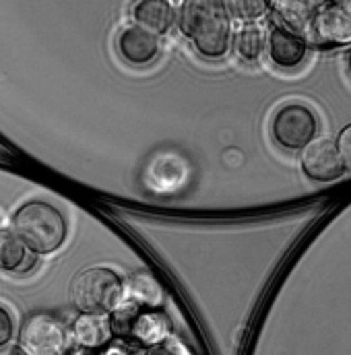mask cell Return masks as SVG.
Here are the masks:
<instances>
[{
    "label": "cell",
    "mask_w": 351,
    "mask_h": 355,
    "mask_svg": "<svg viewBox=\"0 0 351 355\" xmlns=\"http://www.w3.org/2000/svg\"><path fill=\"white\" fill-rule=\"evenodd\" d=\"M176 25L205 60H221L232 50L234 25L228 0H180Z\"/></svg>",
    "instance_id": "1"
},
{
    "label": "cell",
    "mask_w": 351,
    "mask_h": 355,
    "mask_svg": "<svg viewBox=\"0 0 351 355\" xmlns=\"http://www.w3.org/2000/svg\"><path fill=\"white\" fill-rule=\"evenodd\" d=\"M10 232L23 242V246L35 257L58 252L69 234L65 215L46 200H29L21 205L12 219Z\"/></svg>",
    "instance_id": "2"
},
{
    "label": "cell",
    "mask_w": 351,
    "mask_h": 355,
    "mask_svg": "<svg viewBox=\"0 0 351 355\" xmlns=\"http://www.w3.org/2000/svg\"><path fill=\"white\" fill-rule=\"evenodd\" d=\"M71 300L81 314H112L124 302V281L108 266H91L75 275Z\"/></svg>",
    "instance_id": "3"
},
{
    "label": "cell",
    "mask_w": 351,
    "mask_h": 355,
    "mask_svg": "<svg viewBox=\"0 0 351 355\" xmlns=\"http://www.w3.org/2000/svg\"><path fill=\"white\" fill-rule=\"evenodd\" d=\"M114 333L130 339L141 347H157L170 339V318L162 310L137 308L128 302H122L112 314Z\"/></svg>",
    "instance_id": "4"
},
{
    "label": "cell",
    "mask_w": 351,
    "mask_h": 355,
    "mask_svg": "<svg viewBox=\"0 0 351 355\" xmlns=\"http://www.w3.org/2000/svg\"><path fill=\"white\" fill-rule=\"evenodd\" d=\"M25 355H69V327L50 312H33L19 329V343Z\"/></svg>",
    "instance_id": "5"
},
{
    "label": "cell",
    "mask_w": 351,
    "mask_h": 355,
    "mask_svg": "<svg viewBox=\"0 0 351 355\" xmlns=\"http://www.w3.org/2000/svg\"><path fill=\"white\" fill-rule=\"evenodd\" d=\"M318 132L316 114L304 103L281 105L271 122L273 141L285 151H302Z\"/></svg>",
    "instance_id": "6"
},
{
    "label": "cell",
    "mask_w": 351,
    "mask_h": 355,
    "mask_svg": "<svg viewBox=\"0 0 351 355\" xmlns=\"http://www.w3.org/2000/svg\"><path fill=\"white\" fill-rule=\"evenodd\" d=\"M306 42L325 50L351 46V17L331 2H320L314 8Z\"/></svg>",
    "instance_id": "7"
},
{
    "label": "cell",
    "mask_w": 351,
    "mask_h": 355,
    "mask_svg": "<svg viewBox=\"0 0 351 355\" xmlns=\"http://www.w3.org/2000/svg\"><path fill=\"white\" fill-rule=\"evenodd\" d=\"M116 52L130 67H149L162 54V37L130 23L116 35Z\"/></svg>",
    "instance_id": "8"
},
{
    "label": "cell",
    "mask_w": 351,
    "mask_h": 355,
    "mask_svg": "<svg viewBox=\"0 0 351 355\" xmlns=\"http://www.w3.org/2000/svg\"><path fill=\"white\" fill-rule=\"evenodd\" d=\"M300 166L302 172L308 178L316 180V182H331L341 178L345 172L343 159L337 151L335 141L327 139V137H314L300 155Z\"/></svg>",
    "instance_id": "9"
},
{
    "label": "cell",
    "mask_w": 351,
    "mask_h": 355,
    "mask_svg": "<svg viewBox=\"0 0 351 355\" xmlns=\"http://www.w3.org/2000/svg\"><path fill=\"white\" fill-rule=\"evenodd\" d=\"M264 50L268 60L283 71H291L298 69L306 56H308V42L306 37L273 23L268 27L266 40H264Z\"/></svg>",
    "instance_id": "10"
},
{
    "label": "cell",
    "mask_w": 351,
    "mask_h": 355,
    "mask_svg": "<svg viewBox=\"0 0 351 355\" xmlns=\"http://www.w3.org/2000/svg\"><path fill=\"white\" fill-rule=\"evenodd\" d=\"M71 341L85 352H101L116 337L110 314H81L69 327Z\"/></svg>",
    "instance_id": "11"
},
{
    "label": "cell",
    "mask_w": 351,
    "mask_h": 355,
    "mask_svg": "<svg viewBox=\"0 0 351 355\" xmlns=\"http://www.w3.org/2000/svg\"><path fill=\"white\" fill-rule=\"evenodd\" d=\"M176 17L178 12L172 0H135L130 6L132 23L160 37L174 29Z\"/></svg>",
    "instance_id": "12"
},
{
    "label": "cell",
    "mask_w": 351,
    "mask_h": 355,
    "mask_svg": "<svg viewBox=\"0 0 351 355\" xmlns=\"http://www.w3.org/2000/svg\"><path fill=\"white\" fill-rule=\"evenodd\" d=\"M314 4L310 0H268V12L273 15V23L306 37L310 27Z\"/></svg>",
    "instance_id": "13"
},
{
    "label": "cell",
    "mask_w": 351,
    "mask_h": 355,
    "mask_svg": "<svg viewBox=\"0 0 351 355\" xmlns=\"http://www.w3.org/2000/svg\"><path fill=\"white\" fill-rule=\"evenodd\" d=\"M40 259L29 252L23 242L8 230H0V270L12 275H27L37 268Z\"/></svg>",
    "instance_id": "14"
},
{
    "label": "cell",
    "mask_w": 351,
    "mask_h": 355,
    "mask_svg": "<svg viewBox=\"0 0 351 355\" xmlns=\"http://www.w3.org/2000/svg\"><path fill=\"white\" fill-rule=\"evenodd\" d=\"M166 300V293L162 285L145 270L132 272L128 281H124V302L137 306V308H149V310H162Z\"/></svg>",
    "instance_id": "15"
},
{
    "label": "cell",
    "mask_w": 351,
    "mask_h": 355,
    "mask_svg": "<svg viewBox=\"0 0 351 355\" xmlns=\"http://www.w3.org/2000/svg\"><path fill=\"white\" fill-rule=\"evenodd\" d=\"M263 27L257 23H244L232 37V48L242 62H257L264 52Z\"/></svg>",
    "instance_id": "16"
},
{
    "label": "cell",
    "mask_w": 351,
    "mask_h": 355,
    "mask_svg": "<svg viewBox=\"0 0 351 355\" xmlns=\"http://www.w3.org/2000/svg\"><path fill=\"white\" fill-rule=\"evenodd\" d=\"M230 12L242 23H257L268 12V0H228Z\"/></svg>",
    "instance_id": "17"
},
{
    "label": "cell",
    "mask_w": 351,
    "mask_h": 355,
    "mask_svg": "<svg viewBox=\"0 0 351 355\" xmlns=\"http://www.w3.org/2000/svg\"><path fill=\"white\" fill-rule=\"evenodd\" d=\"M12 337H15V318L4 306H0V347L8 345Z\"/></svg>",
    "instance_id": "18"
},
{
    "label": "cell",
    "mask_w": 351,
    "mask_h": 355,
    "mask_svg": "<svg viewBox=\"0 0 351 355\" xmlns=\"http://www.w3.org/2000/svg\"><path fill=\"white\" fill-rule=\"evenodd\" d=\"M335 145H337V151H339V155L343 159V166L351 170V124H348L345 128H341Z\"/></svg>",
    "instance_id": "19"
},
{
    "label": "cell",
    "mask_w": 351,
    "mask_h": 355,
    "mask_svg": "<svg viewBox=\"0 0 351 355\" xmlns=\"http://www.w3.org/2000/svg\"><path fill=\"white\" fill-rule=\"evenodd\" d=\"M325 2H331V4H335L337 8H341L343 12H348L351 17V0H325Z\"/></svg>",
    "instance_id": "20"
},
{
    "label": "cell",
    "mask_w": 351,
    "mask_h": 355,
    "mask_svg": "<svg viewBox=\"0 0 351 355\" xmlns=\"http://www.w3.org/2000/svg\"><path fill=\"white\" fill-rule=\"evenodd\" d=\"M0 355H25L21 352V347L19 345H4V347H0Z\"/></svg>",
    "instance_id": "21"
},
{
    "label": "cell",
    "mask_w": 351,
    "mask_h": 355,
    "mask_svg": "<svg viewBox=\"0 0 351 355\" xmlns=\"http://www.w3.org/2000/svg\"><path fill=\"white\" fill-rule=\"evenodd\" d=\"M101 355H126V354H124L122 349H116V347H105Z\"/></svg>",
    "instance_id": "22"
},
{
    "label": "cell",
    "mask_w": 351,
    "mask_h": 355,
    "mask_svg": "<svg viewBox=\"0 0 351 355\" xmlns=\"http://www.w3.org/2000/svg\"><path fill=\"white\" fill-rule=\"evenodd\" d=\"M310 2H312L314 6H318V4H320V2H325V0H310Z\"/></svg>",
    "instance_id": "23"
}]
</instances>
